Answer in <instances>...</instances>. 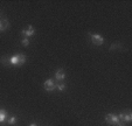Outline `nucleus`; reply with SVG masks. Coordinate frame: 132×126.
Instances as JSON below:
<instances>
[{
    "label": "nucleus",
    "instance_id": "nucleus-1",
    "mask_svg": "<svg viewBox=\"0 0 132 126\" xmlns=\"http://www.w3.org/2000/svg\"><path fill=\"white\" fill-rule=\"evenodd\" d=\"M105 121H106L108 124H110V125H115V126H125L124 123H123L122 120H119V118H118L116 114H112V113H109L105 116Z\"/></svg>",
    "mask_w": 132,
    "mask_h": 126
},
{
    "label": "nucleus",
    "instance_id": "nucleus-2",
    "mask_svg": "<svg viewBox=\"0 0 132 126\" xmlns=\"http://www.w3.org/2000/svg\"><path fill=\"white\" fill-rule=\"evenodd\" d=\"M25 62H26V55L23 54H18L10 57V64L12 65H22Z\"/></svg>",
    "mask_w": 132,
    "mask_h": 126
},
{
    "label": "nucleus",
    "instance_id": "nucleus-3",
    "mask_svg": "<svg viewBox=\"0 0 132 126\" xmlns=\"http://www.w3.org/2000/svg\"><path fill=\"white\" fill-rule=\"evenodd\" d=\"M90 37H91L92 43L96 46H101V45H103V42H104V37L100 34H91V33H90Z\"/></svg>",
    "mask_w": 132,
    "mask_h": 126
},
{
    "label": "nucleus",
    "instance_id": "nucleus-4",
    "mask_svg": "<svg viewBox=\"0 0 132 126\" xmlns=\"http://www.w3.org/2000/svg\"><path fill=\"white\" fill-rule=\"evenodd\" d=\"M56 85L57 84L55 83L53 79H47V81L43 83V88H45L46 91H54L56 89Z\"/></svg>",
    "mask_w": 132,
    "mask_h": 126
},
{
    "label": "nucleus",
    "instance_id": "nucleus-5",
    "mask_svg": "<svg viewBox=\"0 0 132 126\" xmlns=\"http://www.w3.org/2000/svg\"><path fill=\"white\" fill-rule=\"evenodd\" d=\"M117 117L119 118V120H122V121H126V123H130V121L132 120V113H131L130 111L122 112V113H119Z\"/></svg>",
    "mask_w": 132,
    "mask_h": 126
},
{
    "label": "nucleus",
    "instance_id": "nucleus-6",
    "mask_svg": "<svg viewBox=\"0 0 132 126\" xmlns=\"http://www.w3.org/2000/svg\"><path fill=\"white\" fill-rule=\"evenodd\" d=\"M34 33H35L34 28H33L32 26H29L27 29H23L22 32H21V34H22L25 37H28V39H29L30 36H33V35H34Z\"/></svg>",
    "mask_w": 132,
    "mask_h": 126
},
{
    "label": "nucleus",
    "instance_id": "nucleus-7",
    "mask_svg": "<svg viewBox=\"0 0 132 126\" xmlns=\"http://www.w3.org/2000/svg\"><path fill=\"white\" fill-rule=\"evenodd\" d=\"M55 78L57 79V81H63L65 78V72L62 69H59L56 71V74H55Z\"/></svg>",
    "mask_w": 132,
    "mask_h": 126
},
{
    "label": "nucleus",
    "instance_id": "nucleus-8",
    "mask_svg": "<svg viewBox=\"0 0 132 126\" xmlns=\"http://www.w3.org/2000/svg\"><path fill=\"white\" fill-rule=\"evenodd\" d=\"M8 28V21L6 19H1L0 18V32H4Z\"/></svg>",
    "mask_w": 132,
    "mask_h": 126
},
{
    "label": "nucleus",
    "instance_id": "nucleus-9",
    "mask_svg": "<svg viewBox=\"0 0 132 126\" xmlns=\"http://www.w3.org/2000/svg\"><path fill=\"white\" fill-rule=\"evenodd\" d=\"M7 112L6 110H0V123H5L7 120Z\"/></svg>",
    "mask_w": 132,
    "mask_h": 126
},
{
    "label": "nucleus",
    "instance_id": "nucleus-10",
    "mask_svg": "<svg viewBox=\"0 0 132 126\" xmlns=\"http://www.w3.org/2000/svg\"><path fill=\"white\" fill-rule=\"evenodd\" d=\"M16 123V117H11V118H8V124L10 125H14V124Z\"/></svg>",
    "mask_w": 132,
    "mask_h": 126
},
{
    "label": "nucleus",
    "instance_id": "nucleus-11",
    "mask_svg": "<svg viewBox=\"0 0 132 126\" xmlns=\"http://www.w3.org/2000/svg\"><path fill=\"white\" fill-rule=\"evenodd\" d=\"M21 42H22V46H25V47L29 46V39H28V37H25V39H23Z\"/></svg>",
    "mask_w": 132,
    "mask_h": 126
},
{
    "label": "nucleus",
    "instance_id": "nucleus-12",
    "mask_svg": "<svg viewBox=\"0 0 132 126\" xmlns=\"http://www.w3.org/2000/svg\"><path fill=\"white\" fill-rule=\"evenodd\" d=\"M56 88H57V90H60V91H63V90L65 89V84H63V83L57 84V85H56Z\"/></svg>",
    "mask_w": 132,
    "mask_h": 126
},
{
    "label": "nucleus",
    "instance_id": "nucleus-13",
    "mask_svg": "<svg viewBox=\"0 0 132 126\" xmlns=\"http://www.w3.org/2000/svg\"><path fill=\"white\" fill-rule=\"evenodd\" d=\"M29 126H37V125H36V124H35V123H33V124H30Z\"/></svg>",
    "mask_w": 132,
    "mask_h": 126
}]
</instances>
